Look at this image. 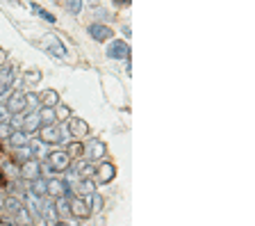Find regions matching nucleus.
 Masks as SVG:
<instances>
[{
  "mask_svg": "<svg viewBox=\"0 0 255 226\" xmlns=\"http://www.w3.org/2000/svg\"><path fill=\"white\" fill-rule=\"evenodd\" d=\"M69 210H71L73 217H78V220H87L92 210H89V201L87 199H80V197H73L69 199Z\"/></svg>",
  "mask_w": 255,
  "mask_h": 226,
  "instance_id": "7ed1b4c3",
  "label": "nucleus"
},
{
  "mask_svg": "<svg viewBox=\"0 0 255 226\" xmlns=\"http://www.w3.org/2000/svg\"><path fill=\"white\" fill-rule=\"evenodd\" d=\"M66 9L71 14H78L80 9H82V2H80V0H71V2H66Z\"/></svg>",
  "mask_w": 255,
  "mask_h": 226,
  "instance_id": "393cba45",
  "label": "nucleus"
},
{
  "mask_svg": "<svg viewBox=\"0 0 255 226\" xmlns=\"http://www.w3.org/2000/svg\"><path fill=\"white\" fill-rule=\"evenodd\" d=\"M82 153H85L89 160H103L105 158V144L98 140H92V142H87V147Z\"/></svg>",
  "mask_w": 255,
  "mask_h": 226,
  "instance_id": "0eeeda50",
  "label": "nucleus"
},
{
  "mask_svg": "<svg viewBox=\"0 0 255 226\" xmlns=\"http://www.w3.org/2000/svg\"><path fill=\"white\" fill-rule=\"evenodd\" d=\"M27 82H39V74H27Z\"/></svg>",
  "mask_w": 255,
  "mask_h": 226,
  "instance_id": "c85d7f7f",
  "label": "nucleus"
},
{
  "mask_svg": "<svg viewBox=\"0 0 255 226\" xmlns=\"http://www.w3.org/2000/svg\"><path fill=\"white\" fill-rule=\"evenodd\" d=\"M37 130H41V119H39V112L27 114L25 119H23V133H25V135H32V133H37Z\"/></svg>",
  "mask_w": 255,
  "mask_h": 226,
  "instance_id": "ddd939ff",
  "label": "nucleus"
},
{
  "mask_svg": "<svg viewBox=\"0 0 255 226\" xmlns=\"http://www.w3.org/2000/svg\"><path fill=\"white\" fill-rule=\"evenodd\" d=\"M39 119H41V124H44V126H55V110H50V107H44V110H41L39 112Z\"/></svg>",
  "mask_w": 255,
  "mask_h": 226,
  "instance_id": "aec40b11",
  "label": "nucleus"
},
{
  "mask_svg": "<svg viewBox=\"0 0 255 226\" xmlns=\"http://www.w3.org/2000/svg\"><path fill=\"white\" fill-rule=\"evenodd\" d=\"M69 162H71V158L66 155L64 151H55L48 155V167L46 172H64V169H69Z\"/></svg>",
  "mask_w": 255,
  "mask_h": 226,
  "instance_id": "20e7f679",
  "label": "nucleus"
},
{
  "mask_svg": "<svg viewBox=\"0 0 255 226\" xmlns=\"http://www.w3.org/2000/svg\"><path fill=\"white\" fill-rule=\"evenodd\" d=\"M12 82H14V69L12 67H2L0 69V100L7 96Z\"/></svg>",
  "mask_w": 255,
  "mask_h": 226,
  "instance_id": "423d86ee",
  "label": "nucleus"
},
{
  "mask_svg": "<svg viewBox=\"0 0 255 226\" xmlns=\"http://www.w3.org/2000/svg\"><path fill=\"white\" fill-rule=\"evenodd\" d=\"M39 215H44L48 222H55V224H57V215H55V208H52L50 203H46V201H39Z\"/></svg>",
  "mask_w": 255,
  "mask_h": 226,
  "instance_id": "6ab92c4d",
  "label": "nucleus"
},
{
  "mask_svg": "<svg viewBox=\"0 0 255 226\" xmlns=\"http://www.w3.org/2000/svg\"><path fill=\"white\" fill-rule=\"evenodd\" d=\"M52 226H69L66 222H57V224H52Z\"/></svg>",
  "mask_w": 255,
  "mask_h": 226,
  "instance_id": "c756f323",
  "label": "nucleus"
},
{
  "mask_svg": "<svg viewBox=\"0 0 255 226\" xmlns=\"http://www.w3.org/2000/svg\"><path fill=\"white\" fill-rule=\"evenodd\" d=\"M48 194V180L44 178H37L30 183V197H34V199H44Z\"/></svg>",
  "mask_w": 255,
  "mask_h": 226,
  "instance_id": "2eb2a0df",
  "label": "nucleus"
},
{
  "mask_svg": "<svg viewBox=\"0 0 255 226\" xmlns=\"http://www.w3.org/2000/svg\"><path fill=\"white\" fill-rule=\"evenodd\" d=\"M55 215H57V220H64V217H69L71 215V210H69V199L66 197H62V199H57V203H55Z\"/></svg>",
  "mask_w": 255,
  "mask_h": 226,
  "instance_id": "f3484780",
  "label": "nucleus"
},
{
  "mask_svg": "<svg viewBox=\"0 0 255 226\" xmlns=\"http://www.w3.org/2000/svg\"><path fill=\"white\" fill-rule=\"evenodd\" d=\"M87 201H89V210H92V213H98L100 208H103V197L96 192H93L92 197H87Z\"/></svg>",
  "mask_w": 255,
  "mask_h": 226,
  "instance_id": "4be33fe9",
  "label": "nucleus"
},
{
  "mask_svg": "<svg viewBox=\"0 0 255 226\" xmlns=\"http://www.w3.org/2000/svg\"><path fill=\"white\" fill-rule=\"evenodd\" d=\"M107 57H112V60H128L130 57V46L121 39H114L107 46Z\"/></svg>",
  "mask_w": 255,
  "mask_h": 226,
  "instance_id": "39448f33",
  "label": "nucleus"
},
{
  "mask_svg": "<svg viewBox=\"0 0 255 226\" xmlns=\"http://www.w3.org/2000/svg\"><path fill=\"white\" fill-rule=\"evenodd\" d=\"M21 176H25L27 180L41 178V165L37 162V160H27L25 165H23V169H21Z\"/></svg>",
  "mask_w": 255,
  "mask_h": 226,
  "instance_id": "1a4fd4ad",
  "label": "nucleus"
},
{
  "mask_svg": "<svg viewBox=\"0 0 255 226\" xmlns=\"http://www.w3.org/2000/svg\"><path fill=\"white\" fill-rule=\"evenodd\" d=\"M32 9H34V12H37V14H41V16H44V19H46V21H50V23H55V16H52V14H48L46 9H41V7H37V5H34Z\"/></svg>",
  "mask_w": 255,
  "mask_h": 226,
  "instance_id": "bb28decb",
  "label": "nucleus"
},
{
  "mask_svg": "<svg viewBox=\"0 0 255 226\" xmlns=\"http://www.w3.org/2000/svg\"><path fill=\"white\" fill-rule=\"evenodd\" d=\"M7 121H9V112L5 107H0V124H7Z\"/></svg>",
  "mask_w": 255,
  "mask_h": 226,
  "instance_id": "cd10ccee",
  "label": "nucleus"
},
{
  "mask_svg": "<svg viewBox=\"0 0 255 226\" xmlns=\"http://www.w3.org/2000/svg\"><path fill=\"white\" fill-rule=\"evenodd\" d=\"M39 137L46 144H59V142H66L71 135H69L66 126H44L39 130Z\"/></svg>",
  "mask_w": 255,
  "mask_h": 226,
  "instance_id": "f257e3e1",
  "label": "nucleus"
},
{
  "mask_svg": "<svg viewBox=\"0 0 255 226\" xmlns=\"http://www.w3.org/2000/svg\"><path fill=\"white\" fill-rule=\"evenodd\" d=\"M66 192H71V190L66 187L64 180H57V178L48 180V194H50V197H57V199H62V197H66Z\"/></svg>",
  "mask_w": 255,
  "mask_h": 226,
  "instance_id": "4468645a",
  "label": "nucleus"
},
{
  "mask_svg": "<svg viewBox=\"0 0 255 226\" xmlns=\"http://www.w3.org/2000/svg\"><path fill=\"white\" fill-rule=\"evenodd\" d=\"M87 30H89V34H92L96 41H107V39H112V37H114L112 27L103 25V23H92V25L87 27Z\"/></svg>",
  "mask_w": 255,
  "mask_h": 226,
  "instance_id": "6e6552de",
  "label": "nucleus"
},
{
  "mask_svg": "<svg viewBox=\"0 0 255 226\" xmlns=\"http://www.w3.org/2000/svg\"><path fill=\"white\" fill-rule=\"evenodd\" d=\"M69 114H71V110L66 105H59L57 112H55V119H69Z\"/></svg>",
  "mask_w": 255,
  "mask_h": 226,
  "instance_id": "a878e982",
  "label": "nucleus"
},
{
  "mask_svg": "<svg viewBox=\"0 0 255 226\" xmlns=\"http://www.w3.org/2000/svg\"><path fill=\"white\" fill-rule=\"evenodd\" d=\"M12 133L14 130H12V124H9V121H7V124H0V140H7Z\"/></svg>",
  "mask_w": 255,
  "mask_h": 226,
  "instance_id": "b1692460",
  "label": "nucleus"
},
{
  "mask_svg": "<svg viewBox=\"0 0 255 226\" xmlns=\"http://www.w3.org/2000/svg\"><path fill=\"white\" fill-rule=\"evenodd\" d=\"M2 208H5V210H7L9 215H14V217H16V215H19L21 210H23V203H21V201L16 199V197H7L5 203H2Z\"/></svg>",
  "mask_w": 255,
  "mask_h": 226,
  "instance_id": "dca6fc26",
  "label": "nucleus"
},
{
  "mask_svg": "<svg viewBox=\"0 0 255 226\" xmlns=\"http://www.w3.org/2000/svg\"><path fill=\"white\" fill-rule=\"evenodd\" d=\"M27 140H30V135H25L23 130H14L12 135H9V142H12L16 149H23L27 147Z\"/></svg>",
  "mask_w": 255,
  "mask_h": 226,
  "instance_id": "a211bd4d",
  "label": "nucleus"
},
{
  "mask_svg": "<svg viewBox=\"0 0 255 226\" xmlns=\"http://www.w3.org/2000/svg\"><path fill=\"white\" fill-rule=\"evenodd\" d=\"M2 203H5V197H2V194H0V208H2Z\"/></svg>",
  "mask_w": 255,
  "mask_h": 226,
  "instance_id": "7c9ffc66",
  "label": "nucleus"
},
{
  "mask_svg": "<svg viewBox=\"0 0 255 226\" xmlns=\"http://www.w3.org/2000/svg\"><path fill=\"white\" fill-rule=\"evenodd\" d=\"M46 48L50 50V55H57V57H66V48L64 44L59 41V37H55V34H48L46 37Z\"/></svg>",
  "mask_w": 255,
  "mask_h": 226,
  "instance_id": "9b49d317",
  "label": "nucleus"
},
{
  "mask_svg": "<svg viewBox=\"0 0 255 226\" xmlns=\"http://www.w3.org/2000/svg\"><path fill=\"white\" fill-rule=\"evenodd\" d=\"M66 130H69V135L82 137V135L89 133V126H87V121H82V119H69V124H66Z\"/></svg>",
  "mask_w": 255,
  "mask_h": 226,
  "instance_id": "f8f14e48",
  "label": "nucleus"
},
{
  "mask_svg": "<svg viewBox=\"0 0 255 226\" xmlns=\"http://www.w3.org/2000/svg\"><path fill=\"white\" fill-rule=\"evenodd\" d=\"M0 226H7V224H5V222H2V220H0Z\"/></svg>",
  "mask_w": 255,
  "mask_h": 226,
  "instance_id": "2f4dec72",
  "label": "nucleus"
},
{
  "mask_svg": "<svg viewBox=\"0 0 255 226\" xmlns=\"http://www.w3.org/2000/svg\"><path fill=\"white\" fill-rule=\"evenodd\" d=\"M25 107H27L25 94H23V92L9 94V99H7V103H5L7 112H9V114H21V112H25Z\"/></svg>",
  "mask_w": 255,
  "mask_h": 226,
  "instance_id": "f03ea898",
  "label": "nucleus"
},
{
  "mask_svg": "<svg viewBox=\"0 0 255 226\" xmlns=\"http://www.w3.org/2000/svg\"><path fill=\"white\" fill-rule=\"evenodd\" d=\"M82 151H85V147H82L80 142H73L71 147H69V153H66V155H69V158H73V155H82Z\"/></svg>",
  "mask_w": 255,
  "mask_h": 226,
  "instance_id": "5701e85b",
  "label": "nucleus"
},
{
  "mask_svg": "<svg viewBox=\"0 0 255 226\" xmlns=\"http://www.w3.org/2000/svg\"><path fill=\"white\" fill-rule=\"evenodd\" d=\"M114 176H116V169H114V165H110V162H105V165H100L98 169H96V180H98L100 185L110 183Z\"/></svg>",
  "mask_w": 255,
  "mask_h": 226,
  "instance_id": "9d476101",
  "label": "nucleus"
},
{
  "mask_svg": "<svg viewBox=\"0 0 255 226\" xmlns=\"http://www.w3.org/2000/svg\"><path fill=\"white\" fill-rule=\"evenodd\" d=\"M59 103V94L57 92H52V89H48V92H44V105L46 107H55Z\"/></svg>",
  "mask_w": 255,
  "mask_h": 226,
  "instance_id": "412c9836",
  "label": "nucleus"
}]
</instances>
